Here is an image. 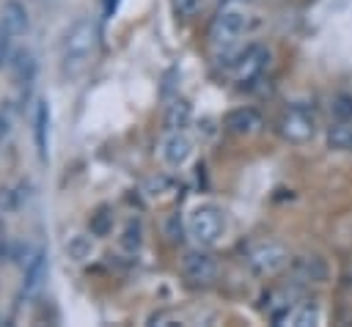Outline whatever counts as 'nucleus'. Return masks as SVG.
<instances>
[{
  "mask_svg": "<svg viewBox=\"0 0 352 327\" xmlns=\"http://www.w3.org/2000/svg\"><path fill=\"white\" fill-rule=\"evenodd\" d=\"M94 41H96V30H94V22L91 19H77L66 36H63V44H60V74L66 80H77L91 55H94Z\"/></svg>",
  "mask_w": 352,
  "mask_h": 327,
  "instance_id": "1",
  "label": "nucleus"
},
{
  "mask_svg": "<svg viewBox=\"0 0 352 327\" xmlns=\"http://www.w3.org/2000/svg\"><path fill=\"white\" fill-rule=\"evenodd\" d=\"M187 234L201 245V247H212L220 242V236L226 234V214L220 206L214 203H201L190 212L187 217Z\"/></svg>",
  "mask_w": 352,
  "mask_h": 327,
  "instance_id": "2",
  "label": "nucleus"
},
{
  "mask_svg": "<svg viewBox=\"0 0 352 327\" xmlns=\"http://www.w3.org/2000/svg\"><path fill=\"white\" fill-rule=\"evenodd\" d=\"M245 33H248V14L242 8H236V5H226L214 16V22L209 27V41H212L214 49L228 52V49H234L239 44V38Z\"/></svg>",
  "mask_w": 352,
  "mask_h": 327,
  "instance_id": "3",
  "label": "nucleus"
},
{
  "mask_svg": "<svg viewBox=\"0 0 352 327\" xmlns=\"http://www.w3.org/2000/svg\"><path fill=\"white\" fill-rule=\"evenodd\" d=\"M245 261H248V267H250L253 275H258V278H275L280 269L289 267L292 256H289V250L280 242L264 239V242H256V245L248 247Z\"/></svg>",
  "mask_w": 352,
  "mask_h": 327,
  "instance_id": "4",
  "label": "nucleus"
},
{
  "mask_svg": "<svg viewBox=\"0 0 352 327\" xmlns=\"http://www.w3.org/2000/svg\"><path fill=\"white\" fill-rule=\"evenodd\" d=\"M278 132H280L283 140H289L294 146H302V143L314 140V135H316V115H314V110H308L302 104L286 107L280 121H278Z\"/></svg>",
  "mask_w": 352,
  "mask_h": 327,
  "instance_id": "5",
  "label": "nucleus"
},
{
  "mask_svg": "<svg viewBox=\"0 0 352 327\" xmlns=\"http://www.w3.org/2000/svg\"><path fill=\"white\" fill-rule=\"evenodd\" d=\"M267 60H270V52L264 47L253 44L245 52H239L236 60H231V74H234L236 82H253L267 69Z\"/></svg>",
  "mask_w": 352,
  "mask_h": 327,
  "instance_id": "6",
  "label": "nucleus"
},
{
  "mask_svg": "<svg viewBox=\"0 0 352 327\" xmlns=\"http://www.w3.org/2000/svg\"><path fill=\"white\" fill-rule=\"evenodd\" d=\"M220 267H217V258L212 253H204V250H192L182 258V275L195 283V286H204V283H212L217 278Z\"/></svg>",
  "mask_w": 352,
  "mask_h": 327,
  "instance_id": "7",
  "label": "nucleus"
},
{
  "mask_svg": "<svg viewBox=\"0 0 352 327\" xmlns=\"http://www.w3.org/2000/svg\"><path fill=\"white\" fill-rule=\"evenodd\" d=\"M50 132H52V110H50V102L41 99L33 115V137H36V151L41 162L50 159Z\"/></svg>",
  "mask_w": 352,
  "mask_h": 327,
  "instance_id": "8",
  "label": "nucleus"
},
{
  "mask_svg": "<svg viewBox=\"0 0 352 327\" xmlns=\"http://www.w3.org/2000/svg\"><path fill=\"white\" fill-rule=\"evenodd\" d=\"M162 159L170 165V168H182L190 157H192V143L190 137L179 129V132H168V137L162 140V148H160Z\"/></svg>",
  "mask_w": 352,
  "mask_h": 327,
  "instance_id": "9",
  "label": "nucleus"
},
{
  "mask_svg": "<svg viewBox=\"0 0 352 327\" xmlns=\"http://www.w3.org/2000/svg\"><path fill=\"white\" fill-rule=\"evenodd\" d=\"M226 129L228 132H234V135H253V132H258V126H261V115H258V110L256 107H236V110H231L228 115H226Z\"/></svg>",
  "mask_w": 352,
  "mask_h": 327,
  "instance_id": "10",
  "label": "nucleus"
},
{
  "mask_svg": "<svg viewBox=\"0 0 352 327\" xmlns=\"http://www.w3.org/2000/svg\"><path fill=\"white\" fill-rule=\"evenodd\" d=\"M11 63H14V80L22 88V93L28 96L33 82H36V58L30 49H19V52H14Z\"/></svg>",
  "mask_w": 352,
  "mask_h": 327,
  "instance_id": "11",
  "label": "nucleus"
},
{
  "mask_svg": "<svg viewBox=\"0 0 352 327\" xmlns=\"http://www.w3.org/2000/svg\"><path fill=\"white\" fill-rule=\"evenodd\" d=\"M0 16H3L0 25L8 27L14 36H22V33L28 30V25H30V19H28V8H25L19 0H6Z\"/></svg>",
  "mask_w": 352,
  "mask_h": 327,
  "instance_id": "12",
  "label": "nucleus"
},
{
  "mask_svg": "<svg viewBox=\"0 0 352 327\" xmlns=\"http://www.w3.org/2000/svg\"><path fill=\"white\" fill-rule=\"evenodd\" d=\"M294 272L305 283H324L327 280V264L319 256H302L294 261Z\"/></svg>",
  "mask_w": 352,
  "mask_h": 327,
  "instance_id": "13",
  "label": "nucleus"
},
{
  "mask_svg": "<svg viewBox=\"0 0 352 327\" xmlns=\"http://www.w3.org/2000/svg\"><path fill=\"white\" fill-rule=\"evenodd\" d=\"M44 278H47V258H44V253H36L30 258V264L25 267V294L38 291V286L44 283Z\"/></svg>",
  "mask_w": 352,
  "mask_h": 327,
  "instance_id": "14",
  "label": "nucleus"
},
{
  "mask_svg": "<svg viewBox=\"0 0 352 327\" xmlns=\"http://www.w3.org/2000/svg\"><path fill=\"white\" fill-rule=\"evenodd\" d=\"M286 322L294 324V327H311V324L319 322V305L314 300H302V302H297L292 308V313H289Z\"/></svg>",
  "mask_w": 352,
  "mask_h": 327,
  "instance_id": "15",
  "label": "nucleus"
},
{
  "mask_svg": "<svg viewBox=\"0 0 352 327\" xmlns=\"http://www.w3.org/2000/svg\"><path fill=\"white\" fill-rule=\"evenodd\" d=\"M94 236V234H91ZM91 236L88 234H74V236H69L66 239V256L72 258V261H88L91 256H94V242H91Z\"/></svg>",
  "mask_w": 352,
  "mask_h": 327,
  "instance_id": "16",
  "label": "nucleus"
},
{
  "mask_svg": "<svg viewBox=\"0 0 352 327\" xmlns=\"http://www.w3.org/2000/svg\"><path fill=\"white\" fill-rule=\"evenodd\" d=\"M190 104L184 102V99H176L170 107H168V113H165V126H168V132H179V129H184L187 124H190Z\"/></svg>",
  "mask_w": 352,
  "mask_h": 327,
  "instance_id": "17",
  "label": "nucleus"
},
{
  "mask_svg": "<svg viewBox=\"0 0 352 327\" xmlns=\"http://www.w3.org/2000/svg\"><path fill=\"white\" fill-rule=\"evenodd\" d=\"M327 146L338 148V151L352 148V121H336L327 129Z\"/></svg>",
  "mask_w": 352,
  "mask_h": 327,
  "instance_id": "18",
  "label": "nucleus"
},
{
  "mask_svg": "<svg viewBox=\"0 0 352 327\" xmlns=\"http://www.w3.org/2000/svg\"><path fill=\"white\" fill-rule=\"evenodd\" d=\"M88 228H91L94 236H107L110 228H113V209H110V206H99V209L91 214Z\"/></svg>",
  "mask_w": 352,
  "mask_h": 327,
  "instance_id": "19",
  "label": "nucleus"
},
{
  "mask_svg": "<svg viewBox=\"0 0 352 327\" xmlns=\"http://www.w3.org/2000/svg\"><path fill=\"white\" fill-rule=\"evenodd\" d=\"M330 113L336 121H352V96L349 93H338L330 99Z\"/></svg>",
  "mask_w": 352,
  "mask_h": 327,
  "instance_id": "20",
  "label": "nucleus"
},
{
  "mask_svg": "<svg viewBox=\"0 0 352 327\" xmlns=\"http://www.w3.org/2000/svg\"><path fill=\"white\" fill-rule=\"evenodd\" d=\"M14 118H16L14 104H11V102H3V104H0V146L11 137V132H14Z\"/></svg>",
  "mask_w": 352,
  "mask_h": 327,
  "instance_id": "21",
  "label": "nucleus"
},
{
  "mask_svg": "<svg viewBox=\"0 0 352 327\" xmlns=\"http://www.w3.org/2000/svg\"><path fill=\"white\" fill-rule=\"evenodd\" d=\"M11 58H14V33L0 25V66L11 63Z\"/></svg>",
  "mask_w": 352,
  "mask_h": 327,
  "instance_id": "22",
  "label": "nucleus"
},
{
  "mask_svg": "<svg viewBox=\"0 0 352 327\" xmlns=\"http://www.w3.org/2000/svg\"><path fill=\"white\" fill-rule=\"evenodd\" d=\"M204 8V0H173V11L182 19H192Z\"/></svg>",
  "mask_w": 352,
  "mask_h": 327,
  "instance_id": "23",
  "label": "nucleus"
},
{
  "mask_svg": "<svg viewBox=\"0 0 352 327\" xmlns=\"http://www.w3.org/2000/svg\"><path fill=\"white\" fill-rule=\"evenodd\" d=\"M140 223H129L126 225V234H124V247L126 250H135V247H140Z\"/></svg>",
  "mask_w": 352,
  "mask_h": 327,
  "instance_id": "24",
  "label": "nucleus"
},
{
  "mask_svg": "<svg viewBox=\"0 0 352 327\" xmlns=\"http://www.w3.org/2000/svg\"><path fill=\"white\" fill-rule=\"evenodd\" d=\"M118 3L121 0H102V11H104V19H113L116 11H118Z\"/></svg>",
  "mask_w": 352,
  "mask_h": 327,
  "instance_id": "25",
  "label": "nucleus"
}]
</instances>
